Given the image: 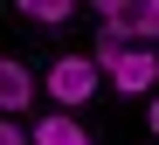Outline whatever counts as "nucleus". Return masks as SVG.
<instances>
[{
    "label": "nucleus",
    "mask_w": 159,
    "mask_h": 145,
    "mask_svg": "<svg viewBox=\"0 0 159 145\" xmlns=\"http://www.w3.org/2000/svg\"><path fill=\"white\" fill-rule=\"evenodd\" d=\"M104 28H118L131 48H152L159 42V0H97Z\"/></svg>",
    "instance_id": "f257e3e1"
},
{
    "label": "nucleus",
    "mask_w": 159,
    "mask_h": 145,
    "mask_svg": "<svg viewBox=\"0 0 159 145\" xmlns=\"http://www.w3.org/2000/svg\"><path fill=\"white\" fill-rule=\"evenodd\" d=\"M104 83V69L90 62V55H62V62H48V97H56V111H76L90 104V90Z\"/></svg>",
    "instance_id": "f03ea898"
},
{
    "label": "nucleus",
    "mask_w": 159,
    "mask_h": 145,
    "mask_svg": "<svg viewBox=\"0 0 159 145\" xmlns=\"http://www.w3.org/2000/svg\"><path fill=\"white\" fill-rule=\"evenodd\" d=\"M104 76H111L118 97H152V90H159V55H152V48H125Z\"/></svg>",
    "instance_id": "7ed1b4c3"
},
{
    "label": "nucleus",
    "mask_w": 159,
    "mask_h": 145,
    "mask_svg": "<svg viewBox=\"0 0 159 145\" xmlns=\"http://www.w3.org/2000/svg\"><path fill=\"white\" fill-rule=\"evenodd\" d=\"M28 104H35V69H21L14 55H0V111H7V118H21Z\"/></svg>",
    "instance_id": "20e7f679"
},
{
    "label": "nucleus",
    "mask_w": 159,
    "mask_h": 145,
    "mask_svg": "<svg viewBox=\"0 0 159 145\" xmlns=\"http://www.w3.org/2000/svg\"><path fill=\"white\" fill-rule=\"evenodd\" d=\"M28 138H35V145H90V131L76 125L69 111H48V118H35V125H28Z\"/></svg>",
    "instance_id": "39448f33"
},
{
    "label": "nucleus",
    "mask_w": 159,
    "mask_h": 145,
    "mask_svg": "<svg viewBox=\"0 0 159 145\" xmlns=\"http://www.w3.org/2000/svg\"><path fill=\"white\" fill-rule=\"evenodd\" d=\"M14 14H28V21H42V28H62V21H69L76 7H69V0H21Z\"/></svg>",
    "instance_id": "423d86ee"
},
{
    "label": "nucleus",
    "mask_w": 159,
    "mask_h": 145,
    "mask_svg": "<svg viewBox=\"0 0 159 145\" xmlns=\"http://www.w3.org/2000/svg\"><path fill=\"white\" fill-rule=\"evenodd\" d=\"M125 48H131V42L118 35V28H97V48H90V62H97V69H111V62H118Z\"/></svg>",
    "instance_id": "0eeeda50"
},
{
    "label": "nucleus",
    "mask_w": 159,
    "mask_h": 145,
    "mask_svg": "<svg viewBox=\"0 0 159 145\" xmlns=\"http://www.w3.org/2000/svg\"><path fill=\"white\" fill-rule=\"evenodd\" d=\"M0 145H35V138H28V125H0Z\"/></svg>",
    "instance_id": "6e6552de"
},
{
    "label": "nucleus",
    "mask_w": 159,
    "mask_h": 145,
    "mask_svg": "<svg viewBox=\"0 0 159 145\" xmlns=\"http://www.w3.org/2000/svg\"><path fill=\"white\" fill-rule=\"evenodd\" d=\"M145 125H152V138H159V97H152V111H145Z\"/></svg>",
    "instance_id": "1a4fd4ad"
}]
</instances>
